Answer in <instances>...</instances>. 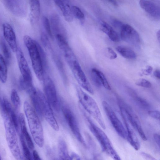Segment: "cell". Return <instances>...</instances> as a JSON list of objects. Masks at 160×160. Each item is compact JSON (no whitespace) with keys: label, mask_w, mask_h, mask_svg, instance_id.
I'll return each instance as SVG.
<instances>
[{"label":"cell","mask_w":160,"mask_h":160,"mask_svg":"<svg viewBox=\"0 0 160 160\" xmlns=\"http://www.w3.org/2000/svg\"><path fill=\"white\" fill-rule=\"evenodd\" d=\"M58 148L59 160H71L66 142L62 138L58 140Z\"/></svg>","instance_id":"cell-23"},{"label":"cell","mask_w":160,"mask_h":160,"mask_svg":"<svg viewBox=\"0 0 160 160\" xmlns=\"http://www.w3.org/2000/svg\"><path fill=\"white\" fill-rule=\"evenodd\" d=\"M8 69L7 63L4 58L0 53V80L5 83L7 78Z\"/></svg>","instance_id":"cell-25"},{"label":"cell","mask_w":160,"mask_h":160,"mask_svg":"<svg viewBox=\"0 0 160 160\" xmlns=\"http://www.w3.org/2000/svg\"><path fill=\"white\" fill-rule=\"evenodd\" d=\"M157 37L159 41H160V31H159V30H158L157 32Z\"/></svg>","instance_id":"cell-46"},{"label":"cell","mask_w":160,"mask_h":160,"mask_svg":"<svg viewBox=\"0 0 160 160\" xmlns=\"http://www.w3.org/2000/svg\"><path fill=\"white\" fill-rule=\"evenodd\" d=\"M153 137L156 143L159 147L160 145V139L159 134L156 133H154L153 135Z\"/></svg>","instance_id":"cell-41"},{"label":"cell","mask_w":160,"mask_h":160,"mask_svg":"<svg viewBox=\"0 0 160 160\" xmlns=\"http://www.w3.org/2000/svg\"><path fill=\"white\" fill-rule=\"evenodd\" d=\"M101 28L102 31L105 33L109 38L114 42H118L119 41V37L117 32L105 22L100 21Z\"/></svg>","instance_id":"cell-22"},{"label":"cell","mask_w":160,"mask_h":160,"mask_svg":"<svg viewBox=\"0 0 160 160\" xmlns=\"http://www.w3.org/2000/svg\"><path fill=\"white\" fill-rule=\"evenodd\" d=\"M11 99L15 109L19 110L21 104L20 99L18 92L15 89H13L11 91Z\"/></svg>","instance_id":"cell-28"},{"label":"cell","mask_w":160,"mask_h":160,"mask_svg":"<svg viewBox=\"0 0 160 160\" xmlns=\"http://www.w3.org/2000/svg\"><path fill=\"white\" fill-rule=\"evenodd\" d=\"M2 28L5 39L12 50L15 52L18 47L16 35L13 28L9 23H4L2 25Z\"/></svg>","instance_id":"cell-15"},{"label":"cell","mask_w":160,"mask_h":160,"mask_svg":"<svg viewBox=\"0 0 160 160\" xmlns=\"http://www.w3.org/2000/svg\"><path fill=\"white\" fill-rule=\"evenodd\" d=\"M110 3H111L112 4L115 6H118V4L117 2L114 0H108V1Z\"/></svg>","instance_id":"cell-45"},{"label":"cell","mask_w":160,"mask_h":160,"mask_svg":"<svg viewBox=\"0 0 160 160\" xmlns=\"http://www.w3.org/2000/svg\"><path fill=\"white\" fill-rule=\"evenodd\" d=\"M33 160H42L38 153L36 150L33 151Z\"/></svg>","instance_id":"cell-42"},{"label":"cell","mask_w":160,"mask_h":160,"mask_svg":"<svg viewBox=\"0 0 160 160\" xmlns=\"http://www.w3.org/2000/svg\"><path fill=\"white\" fill-rule=\"evenodd\" d=\"M51 22L52 27L53 31L56 34V35L58 34L62 35L61 32L62 28L58 17L56 15H53L51 17Z\"/></svg>","instance_id":"cell-26"},{"label":"cell","mask_w":160,"mask_h":160,"mask_svg":"<svg viewBox=\"0 0 160 160\" xmlns=\"http://www.w3.org/2000/svg\"><path fill=\"white\" fill-rule=\"evenodd\" d=\"M42 21L44 28L48 34L50 38H52L53 37V34L48 19L46 17L43 16L42 18Z\"/></svg>","instance_id":"cell-33"},{"label":"cell","mask_w":160,"mask_h":160,"mask_svg":"<svg viewBox=\"0 0 160 160\" xmlns=\"http://www.w3.org/2000/svg\"><path fill=\"white\" fill-rule=\"evenodd\" d=\"M149 115L152 118L159 120L160 119V112L158 110H150L148 112Z\"/></svg>","instance_id":"cell-37"},{"label":"cell","mask_w":160,"mask_h":160,"mask_svg":"<svg viewBox=\"0 0 160 160\" xmlns=\"http://www.w3.org/2000/svg\"><path fill=\"white\" fill-rule=\"evenodd\" d=\"M121 28L122 39L135 46H138L140 43V38L136 30L127 24H123Z\"/></svg>","instance_id":"cell-13"},{"label":"cell","mask_w":160,"mask_h":160,"mask_svg":"<svg viewBox=\"0 0 160 160\" xmlns=\"http://www.w3.org/2000/svg\"><path fill=\"white\" fill-rule=\"evenodd\" d=\"M3 3L6 8L12 13L19 17H23L27 13L25 2L22 0H4Z\"/></svg>","instance_id":"cell-14"},{"label":"cell","mask_w":160,"mask_h":160,"mask_svg":"<svg viewBox=\"0 0 160 160\" xmlns=\"http://www.w3.org/2000/svg\"><path fill=\"white\" fill-rule=\"evenodd\" d=\"M140 7L148 14L153 18L159 19V7L154 2L149 1L142 0L139 1Z\"/></svg>","instance_id":"cell-17"},{"label":"cell","mask_w":160,"mask_h":160,"mask_svg":"<svg viewBox=\"0 0 160 160\" xmlns=\"http://www.w3.org/2000/svg\"><path fill=\"white\" fill-rule=\"evenodd\" d=\"M96 70L102 85L107 90H110L111 89V87L104 74L97 69Z\"/></svg>","instance_id":"cell-30"},{"label":"cell","mask_w":160,"mask_h":160,"mask_svg":"<svg viewBox=\"0 0 160 160\" xmlns=\"http://www.w3.org/2000/svg\"><path fill=\"white\" fill-rule=\"evenodd\" d=\"M121 114L127 132V140L135 150H138L140 147V144L137 137L132 129V127L125 116L122 113Z\"/></svg>","instance_id":"cell-16"},{"label":"cell","mask_w":160,"mask_h":160,"mask_svg":"<svg viewBox=\"0 0 160 160\" xmlns=\"http://www.w3.org/2000/svg\"><path fill=\"white\" fill-rule=\"evenodd\" d=\"M84 114L90 130L99 142L103 151L113 160H122L105 133L97 126L90 118L85 113Z\"/></svg>","instance_id":"cell-3"},{"label":"cell","mask_w":160,"mask_h":160,"mask_svg":"<svg viewBox=\"0 0 160 160\" xmlns=\"http://www.w3.org/2000/svg\"><path fill=\"white\" fill-rule=\"evenodd\" d=\"M140 154L142 157L146 160H158L151 155L143 152H141Z\"/></svg>","instance_id":"cell-39"},{"label":"cell","mask_w":160,"mask_h":160,"mask_svg":"<svg viewBox=\"0 0 160 160\" xmlns=\"http://www.w3.org/2000/svg\"><path fill=\"white\" fill-rule=\"evenodd\" d=\"M19 126L21 130V134L23 136L29 149H33L34 145L32 138L28 131L25 118L22 113H20L18 117Z\"/></svg>","instance_id":"cell-20"},{"label":"cell","mask_w":160,"mask_h":160,"mask_svg":"<svg viewBox=\"0 0 160 160\" xmlns=\"http://www.w3.org/2000/svg\"><path fill=\"white\" fill-rule=\"evenodd\" d=\"M45 97L51 107L57 112L59 111L60 104L54 84L50 78L44 77L43 80Z\"/></svg>","instance_id":"cell-7"},{"label":"cell","mask_w":160,"mask_h":160,"mask_svg":"<svg viewBox=\"0 0 160 160\" xmlns=\"http://www.w3.org/2000/svg\"><path fill=\"white\" fill-rule=\"evenodd\" d=\"M160 72L159 70L157 69L153 72V75L158 79H159L160 78Z\"/></svg>","instance_id":"cell-44"},{"label":"cell","mask_w":160,"mask_h":160,"mask_svg":"<svg viewBox=\"0 0 160 160\" xmlns=\"http://www.w3.org/2000/svg\"><path fill=\"white\" fill-rule=\"evenodd\" d=\"M117 51L122 57L129 59L136 58L137 56L135 52L131 48L126 46H119L117 47Z\"/></svg>","instance_id":"cell-24"},{"label":"cell","mask_w":160,"mask_h":160,"mask_svg":"<svg viewBox=\"0 0 160 160\" xmlns=\"http://www.w3.org/2000/svg\"><path fill=\"white\" fill-rule=\"evenodd\" d=\"M15 52L21 77L28 84L33 85L31 72L22 49L18 47Z\"/></svg>","instance_id":"cell-12"},{"label":"cell","mask_w":160,"mask_h":160,"mask_svg":"<svg viewBox=\"0 0 160 160\" xmlns=\"http://www.w3.org/2000/svg\"><path fill=\"white\" fill-rule=\"evenodd\" d=\"M62 109L66 122L73 133L78 140L86 146V144L81 134L78 122L73 112L66 105H63Z\"/></svg>","instance_id":"cell-9"},{"label":"cell","mask_w":160,"mask_h":160,"mask_svg":"<svg viewBox=\"0 0 160 160\" xmlns=\"http://www.w3.org/2000/svg\"><path fill=\"white\" fill-rule=\"evenodd\" d=\"M106 55L111 59H114L117 58V55L116 53L110 47H108L106 49Z\"/></svg>","instance_id":"cell-35"},{"label":"cell","mask_w":160,"mask_h":160,"mask_svg":"<svg viewBox=\"0 0 160 160\" xmlns=\"http://www.w3.org/2000/svg\"><path fill=\"white\" fill-rule=\"evenodd\" d=\"M55 4L62 12L65 20L68 22H72L73 16L72 13L71 7L67 1L55 0Z\"/></svg>","instance_id":"cell-19"},{"label":"cell","mask_w":160,"mask_h":160,"mask_svg":"<svg viewBox=\"0 0 160 160\" xmlns=\"http://www.w3.org/2000/svg\"><path fill=\"white\" fill-rule=\"evenodd\" d=\"M0 160H1V158L0 156Z\"/></svg>","instance_id":"cell-47"},{"label":"cell","mask_w":160,"mask_h":160,"mask_svg":"<svg viewBox=\"0 0 160 160\" xmlns=\"http://www.w3.org/2000/svg\"><path fill=\"white\" fill-rule=\"evenodd\" d=\"M70 156L71 160H81L80 157L75 153H72Z\"/></svg>","instance_id":"cell-40"},{"label":"cell","mask_w":160,"mask_h":160,"mask_svg":"<svg viewBox=\"0 0 160 160\" xmlns=\"http://www.w3.org/2000/svg\"><path fill=\"white\" fill-rule=\"evenodd\" d=\"M41 41L43 45L48 48H50V44L48 38L44 33H42L41 35Z\"/></svg>","instance_id":"cell-36"},{"label":"cell","mask_w":160,"mask_h":160,"mask_svg":"<svg viewBox=\"0 0 160 160\" xmlns=\"http://www.w3.org/2000/svg\"><path fill=\"white\" fill-rule=\"evenodd\" d=\"M121 113L125 117L132 126L138 132L141 138L146 141L147 138L141 126L138 116L132 109L125 103L121 102L119 104Z\"/></svg>","instance_id":"cell-8"},{"label":"cell","mask_w":160,"mask_h":160,"mask_svg":"<svg viewBox=\"0 0 160 160\" xmlns=\"http://www.w3.org/2000/svg\"><path fill=\"white\" fill-rule=\"evenodd\" d=\"M6 140L8 147L14 158L21 160L22 156L18 142L17 131L8 115L2 110Z\"/></svg>","instance_id":"cell-4"},{"label":"cell","mask_w":160,"mask_h":160,"mask_svg":"<svg viewBox=\"0 0 160 160\" xmlns=\"http://www.w3.org/2000/svg\"><path fill=\"white\" fill-rule=\"evenodd\" d=\"M137 85L146 88H150L152 86V83L148 80L144 78L138 79L135 82Z\"/></svg>","instance_id":"cell-34"},{"label":"cell","mask_w":160,"mask_h":160,"mask_svg":"<svg viewBox=\"0 0 160 160\" xmlns=\"http://www.w3.org/2000/svg\"><path fill=\"white\" fill-rule=\"evenodd\" d=\"M30 8V20L32 24L37 22L39 19L40 13L39 2L37 0L29 1Z\"/></svg>","instance_id":"cell-21"},{"label":"cell","mask_w":160,"mask_h":160,"mask_svg":"<svg viewBox=\"0 0 160 160\" xmlns=\"http://www.w3.org/2000/svg\"><path fill=\"white\" fill-rule=\"evenodd\" d=\"M1 44L4 58L7 63H8L11 59V54L9 50L7 44L3 39L1 40Z\"/></svg>","instance_id":"cell-29"},{"label":"cell","mask_w":160,"mask_h":160,"mask_svg":"<svg viewBox=\"0 0 160 160\" xmlns=\"http://www.w3.org/2000/svg\"><path fill=\"white\" fill-rule=\"evenodd\" d=\"M136 102L142 108L145 109H148L150 108L149 103L144 99L135 95L133 96Z\"/></svg>","instance_id":"cell-32"},{"label":"cell","mask_w":160,"mask_h":160,"mask_svg":"<svg viewBox=\"0 0 160 160\" xmlns=\"http://www.w3.org/2000/svg\"><path fill=\"white\" fill-rule=\"evenodd\" d=\"M102 105L107 116L117 133L121 137L127 139V133L126 129L112 108L106 101L102 102Z\"/></svg>","instance_id":"cell-11"},{"label":"cell","mask_w":160,"mask_h":160,"mask_svg":"<svg viewBox=\"0 0 160 160\" xmlns=\"http://www.w3.org/2000/svg\"><path fill=\"white\" fill-rule=\"evenodd\" d=\"M71 10L73 16L80 20L84 19V14L79 8L76 6H73L71 7Z\"/></svg>","instance_id":"cell-31"},{"label":"cell","mask_w":160,"mask_h":160,"mask_svg":"<svg viewBox=\"0 0 160 160\" xmlns=\"http://www.w3.org/2000/svg\"><path fill=\"white\" fill-rule=\"evenodd\" d=\"M20 140L22 147L23 158L22 160H33L31 153L30 152L29 148L28 147L25 139L22 134L20 135Z\"/></svg>","instance_id":"cell-27"},{"label":"cell","mask_w":160,"mask_h":160,"mask_svg":"<svg viewBox=\"0 0 160 160\" xmlns=\"http://www.w3.org/2000/svg\"><path fill=\"white\" fill-rule=\"evenodd\" d=\"M39 100L40 117H43L54 130H59V127L54 116L51 106L45 96L40 91L38 90Z\"/></svg>","instance_id":"cell-6"},{"label":"cell","mask_w":160,"mask_h":160,"mask_svg":"<svg viewBox=\"0 0 160 160\" xmlns=\"http://www.w3.org/2000/svg\"><path fill=\"white\" fill-rule=\"evenodd\" d=\"M23 40L35 74L39 80L43 81L44 78V68L40 51V45L36 41L28 35L24 36Z\"/></svg>","instance_id":"cell-2"},{"label":"cell","mask_w":160,"mask_h":160,"mask_svg":"<svg viewBox=\"0 0 160 160\" xmlns=\"http://www.w3.org/2000/svg\"><path fill=\"white\" fill-rule=\"evenodd\" d=\"M77 82L80 86L91 94L93 91L77 59L68 63Z\"/></svg>","instance_id":"cell-10"},{"label":"cell","mask_w":160,"mask_h":160,"mask_svg":"<svg viewBox=\"0 0 160 160\" xmlns=\"http://www.w3.org/2000/svg\"><path fill=\"white\" fill-rule=\"evenodd\" d=\"M113 23L114 25L118 27H121L123 24L120 21L117 20H114Z\"/></svg>","instance_id":"cell-43"},{"label":"cell","mask_w":160,"mask_h":160,"mask_svg":"<svg viewBox=\"0 0 160 160\" xmlns=\"http://www.w3.org/2000/svg\"><path fill=\"white\" fill-rule=\"evenodd\" d=\"M23 109L30 131L35 143L42 147L44 143L43 130L38 116L29 102L25 101Z\"/></svg>","instance_id":"cell-1"},{"label":"cell","mask_w":160,"mask_h":160,"mask_svg":"<svg viewBox=\"0 0 160 160\" xmlns=\"http://www.w3.org/2000/svg\"><path fill=\"white\" fill-rule=\"evenodd\" d=\"M75 89L79 102L83 108L98 122L103 129L106 128L104 121L98 105L94 100L76 85Z\"/></svg>","instance_id":"cell-5"},{"label":"cell","mask_w":160,"mask_h":160,"mask_svg":"<svg viewBox=\"0 0 160 160\" xmlns=\"http://www.w3.org/2000/svg\"><path fill=\"white\" fill-rule=\"evenodd\" d=\"M152 70L153 68L151 66H148L145 69L142 71L141 74L146 76H148L150 75L152 73Z\"/></svg>","instance_id":"cell-38"},{"label":"cell","mask_w":160,"mask_h":160,"mask_svg":"<svg viewBox=\"0 0 160 160\" xmlns=\"http://www.w3.org/2000/svg\"><path fill=\"white\" fill-rule=\"evenodd\" d=\"M2 110L5 112L9 116L17 131H18L19 124L18 119L12 107L8 101L4 98L2 102Z\"/></svg>","instance_id":"cell-18"}]
</instances>
